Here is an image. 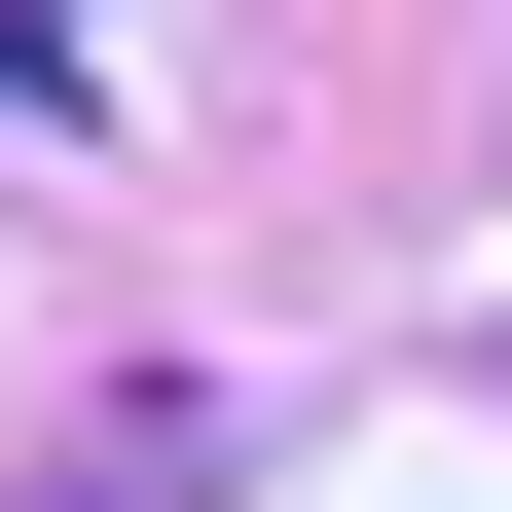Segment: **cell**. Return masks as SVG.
Here are the masks:
<instances>
[{
  "label": "cell",
  "mask_w": 512,
  "mask_h": 512,
  "mask_svg": "<svg viewBox=\"0 0 512 512\" xmlns=\"http://www.w3.org/2000/svg\"><path fill=\"white\" fill-rule=\"evenodd\" d=\"M37 74H74V0H0V110H37Z\"/></svg>",
  "instance_id": "obj_2"
},
{
  "label": "cell",
  "mask_w": 512,
  "mask_h": 512,
  "mask_svg": "<svg viewBox=\"0 0 512 512\" xmlns=\"http://www.w3.org/2000/svg\"><path fill=\"white\" fill-rule=\"evenodd\" d=\"M0 512H220V439H183V403H74V439H37Z\"/></svg>",
  "instance_id": "obj_1"
}]
</instances>
